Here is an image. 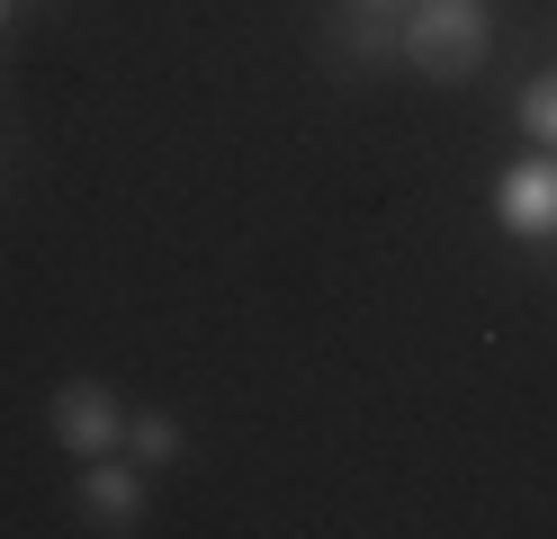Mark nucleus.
<instances>
[{
	"label": "nucleus",
	"instance_id": "f257e3e1",
	"mask_svg": "<svg viewBox=\"0 0 557 539\" xmlns=\"http://www.w3.org/2000/svg\"><path fill=\"white\" fill-rule=\"evenodd\" d=\"M405 54L432 72V82H459V72L485 63V19L476 0H423V10L405 19Z\"/></svg>",
	"mask_w": 557,
	"mask_h": 539
},
{
	"label": "nucleus",
	"instance_id": "f03ea898",
	"mask_svg": "<svg viewBox=\"0 0 557 539\" xmlns=\"http://www.w3.org/2000/svg\"><path fill=\"white\" fill-rule=\"evenodd\" d=\"M54 441H63V450H82V458H109V450L126 441L117 395H109V387H90V378H73V387L54 395Z\"/></svg>",
	"mask_w": 557,
	"mask_h": 539
},
{
	"label": "nucleus",
	"instance_id": "7ed1b4c3",
	"mask_svg": "<svg viewBox=\"0 0 557 539\" xmlns=\"http://www.w3.org/2000/svg\"><path fill=\"white\" fill-rule=\"evenodd\" d=\"M495 216L512 234H557V162H512L495 180Z\"/></svg>",
	"mask_w": 557,
	"mask_h": 539
},
{
	"label": "nucleus",
	"instance_id": "20e7f679",
	"mask_svg": "<svg viewBox=\"0 0 557 539\" xmlns=\"http://www.w3.org/2000/svg\"><path fill=\"white\" fill-rule=\"evenodd\" d=\"M82 513H90L99 530H135V522H145V486H135L126 467L90 458V477H82Z\"/></svg>",
	"mask_w": 557,
	"mask_h": 539
},
{
	"label": "nucleus",
	"instance_id": "39448f33",
	"mask_svg": "<svg viewBox=\"0 0 557 539\" xmlns=\"http://www.w3.org/2000/svg\"><path fill=\"white\" fill-rule=\"evenodd\" d=\"M126 441H135V458H145V467H162V458H181V422H171V414H135Z\"/></svg>",
	"mask_w": 557,
	"mask_h": 539
},
{
	"label": "nucleus",
	"instance_id": "423d86ee",
	"mask_svg": "<svg viewBox=\"0 0 557 539\" xmlns=\"http://www.w3.org/2000/svg\"><path fill=\"white\" fill-rule=\"evenodd\" d=\"M521 126H531L540 144H557V72H540V82L521 90Z\"/></svg>",
	"mask_w": 557,
	"mask_h": 539
},
{
	"label": "nucleus",
	"instance_id": "0eeeda50",
	"mask_svg": "<svg viewBox=\"0 0 557 539\" xmlns=\"http://www.w3.org/2000/svg\"><path fill=\"white\" fill-rule=\"evenodd\" d=\"M351 46H360V54H396L405 27H387V19H351Z\"/></svg>",
	"mask_w": 557,
	"mask_h": 539
},
{
	"label": "nucleus",
	"instance_id": "6e6552de",
	"mask_svg": "<svg viewBox=\"0 0 557 539\" xmlns=\"http://www.w3.org/2000/svg\"><path fill=\"white\" fill-rule=\"evenodd\" d=\"M360 10H405V0H360Z\"/></svg>",
	"mask_w": 557,
	"mask_h": 539
},
{
	"label": "nucleus",
	"instance_id": "1a4fd4ad",
	"mask_svg": "<svg viewBox=\"0 0 557 539\" xmlns=\"http://www.w3.org/2000/svg\"><path fill=\"white\" fill-rule=\"evenodd\" d=\"M0 19H10V0H0Z\"/></svg>",
	"mask_w": 557,
	"mask_h": 539
}]
</instances>
